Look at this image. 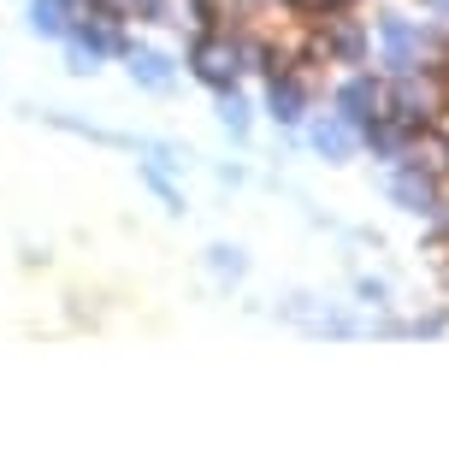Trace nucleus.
Segmentation results:
<instances>
[{"instance_id":"f257e3e1","label":"nucleus","mask_w":449,"mask_h":455,"mask_svg":"<svg viewBox=\"0 0 449 455\" xmlns=\"http://www.w3.org/2000/svg\"><path fill=\"white\" fill-rule=\"evenodd\" d=\"M189 71H196L201 84H213V89H231L237 84V48L231 42H219V36H201L196 48H189Z\"/></svg>"},{"instance_id":"f03ea898","label":"nucleus","mask_w":449,"mask_h":455,"mask_svg":"<svg viewBox=\"0 0 449 455\" xmlns=\"http://www.w3.org/2000/svg\"><path fill=\"white\" fill-rule=\"evenodd\" d=\"M379 42H384V66L397 71H414L420 66V30L408 24V18H397V12H379Z\"/></svg>"},{"instance_id":"7ed1b4c3","label":"nucleus","mask_w":449,"mask_h":455,"mask_svg":"<svg viewBox=\"0 0 449 455\" xmlns=\"http://www.w3.org/2000/svg\"><path fill=\"white\" fill-rule=\"evenodd\" d=\"M390 202H397L402 213H437V184H432V172L402 166L397 178H390Z\"/></svg>"},{"instance_id":"20e7f679","label":"nucleus","mask_w":449,"mask_h":455,"mask_svg":"<svg viewBox=\"0 0 449 455\" xmlns=\"http://www.w3.org/2000/svg\"><path fill=\"white\" fill-rule=\"evenodd\" d=\"M337 113L361 131V124H373V118L384 113V89L373 84V77H349V84L337 89Z\"/></svg>"},{"instance_id":"39448f33","label":"nucleus","mask_w":449,"mask_h":455,"mask_svg":"<svg viewBox=\"0 0 449 455\" xmlns=\"http://www.w3.org/2000/svg\"><path fill=\"white\" fill-rule=\"evenodd\" d=\"M308 142H314V148L325 154L332 166H343V160L355 154V124H349L343 113H325V118H314V131H308Z\"/></svg>"},{"instance_id":"423d86ee","label":"nucleus","mask_w":449,"mask_h":455,"mask_svg":"<svg viewBox=\"0 0 449 455\" xmlns=\"http://www.w3.org/2000/svg\"><path fill=\"white\" fill-rule=\"evenodd\" d=\"M267 113L278 118V124H301V113H308V95H301V84H296V77H278V71H272Z\"/></svg>"},{"instance_id":"0eeeda50","label":"nucleus","mask_w":449,"mask_h":455,"mask_svg":"<svg viewBox=\"0 0 449 455\" xmlns=\"http://www.w3.org/2000/svg\"><path fill=\"white\" fill-rule=\"evenodd\" d=\"M131 77L142 89H154V95H166V89H172V60H166V53H154V48H131Z\"/></svg>"},{"instance_id":"6e6552de","label":"nucleus","mask_w":449,"mask_h":455,"mask_svg":"<svg viewBox=\"0 0 449 455\" xmlns=\"http://www.w3.org/2000/svg\"><path fill=\"white\" fill-rule=\"evenodd\" d=\"M30 30L36 36H53V42H66V30H71L66 0H30Z\"/></svg>"},{"instance_id":"1a4fd4ad","label":"nucleus","mask_w":449,"mask_h":455,"mask_svg":"<svg viewBox=\"0 0 449 455\" xmlns=\"http://www.w3.org/2000/svg\"><path fill=\"white\" fill-rule=\"evenodd\" d=\"M397 113L408 118V124L432 113V89H426V84H414V71H402V84H397Z\"/></svg>"},{"instance_id":"9d476101","label":"nucleus","mask_w":449,"mask_h":455,"mask_svg":"<svg viewBox=\"0 0 449 455\" xmlns=\"http://www.w3.org/2000/svg\"><path fill=\"white\" fill-rule=\"evenodd\" d=\"M332 48H337V60H343V66H361V60H366V30H361V24H337V30H332Z\"/></svg>"},{"instance_id":"9b49d317","label":"nucleus","mask_w":449,"mask_h":455,"mask_svg":"<svg viewBox=\"0 0 449 455\" xmlns=\"http://www.w3.org/2000/svg\"><path fill=\"white\" fill-rule=\"evenodd\" d=\"M219 124L231 136H249V101H243L237 89H219Z\"/></svg>"},{"instance_id":"f8f14e48","label":"nucleus","mask_w":449,"mask_h":455,"mask_svg":"<svg viewBox=\"0 0 449 455\" xmlns=\"http://www.w3.org/2000/svg\"><path fill=\"white\" fill-rule=\"evenodd\" d=\"M207 254H213V272H219V278H243V272H249L243 249H225V243H219V249H207Z\"/></svg>"},{"instance_id":"ddd939ff","label":"nucleus","mask_w":449,"mask_h":455,"mask_svg":"<svg viewBox=\"0 0 449 455\" xmlns=\"http://www.w3.org/2000/svg\"><path fill=\"white\" fill-rule=\"evenodd\" d=\"M420 6H432V12H444V18H449V0H420Z\"/></svg>"}]
</instances>
